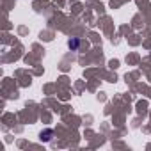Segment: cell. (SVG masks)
Returning <instances> with one entry per match:
<instances>
[{
    "mask_svg": "<svg viewBox=\"0 0 151 151\" xmlns=\"http://www.w3.org/2000/svg\"><path fill=\"white\" fill-rule=\"evenodd\" d=\"M68 46H69L71 50H78V46H80V41H78L77 37H71V39L68 41Z\"/></svg>",
    "mask_w": 151,
    "mask_h": 151,
    "instance_id": "6da1fadb",
    "label": "cell"
},
{
    "mask_svg": "<svg viewBox=\"0 0 151 151\" xmlns=\"http://www.w3.org/2000/svg\"><path fill=\"white\" fill-rule=\"evenodd\" d=\"M50 135H52V130H46V132H45V133H43V132H41V139H45V140H50V139H52V137H50Z\"/></svg>",
    "mask_w": 151,
    "mask_h": 151,
    "instance_id": "7a4b0ae2",
    "label": "cell"
}]
</instances>
